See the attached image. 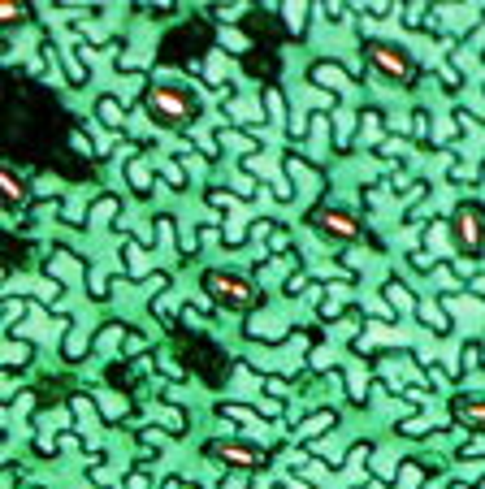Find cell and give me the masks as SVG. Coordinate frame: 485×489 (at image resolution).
<instances>
[{"label": "cell", "instance_id": "cell-27", "mask_svg": "<svg viewBox=\"0 0 485 489\" xmlns=\"http://www.w3.org/2000/svg\"><path fill=\"white\" fill-rule=\"evenodd\" d=\"M208 78H212V83L226 78V74H221V57H208Z\"/></svg>", "mask_w": 485, "mask_h": 489}, {"label": "cell", "instance_id": "cell-24", "mask_svg": "<svg viewBox=\"0 0 485 489\" xmlns=\"http://www.w3.org/2000/svg\"><path fill=\"white\" fill-rule=\"evenodd\" d=\"M286 22H291V31L299 35V26H303V5H286Z\"/></svg>", "mask_w": 485, "mask_h": 489}, {"label": "cell", "instance_id": "cell-20", "mask_svg": "<svg viewBox=\"0 0 485 489\" xmlns=\"http://www.w3.org/2000/svg\"><path fill=\"white\" fill-rule=\"evenodd\" d=\"M386 295L395 299V307H399V312H412V307H416V303H412V295H407L403 286H386Z\"/></svg>", "mask_w": 485, "mask_h": 489}, {"label": "cell", "instance_id": "cell-6", "mask_svg": "<svg viewBox=\"0 0 485 489\" xmlns=\"http://www.w3.org/2000/svg\"><path fill=\"white\" fill-rule=\"evenodd\" d=\"M316 221H320V230H325V234H334V238H355V216L351 212H320L316 216Z\"/></svg>", "mask_w": 485, "mask_h": 489}, {"label": "cell", "instance_id": "cell-12", "mask_svg": "<svg viewBox=\"0 0 485 489\" xmlns=\"http://www.w3.org/2000/svg\"><path fill=\"white\" fill-rule=\"evenodd\" d=\"M126 174H130V186H135V191H147V186H152V169H147V160H130V169H126Z\"/></svg>", "mask_w": 485, "mask_h": 489}, {"label": "cell", "instance_id": "cell-17", "mask_svg": "<svg viewBox=\"0 0 485 489\" xmlns=\"http://www.w3.org/2000/svg\"><path fill=\"white\" fill-rule=\"evenodd\" d=\"M83 347H87V334H83V330H70V334H66V355H70V359H78V355H83Z\"/></svg>", "mask_w": 485, "mask_h": 489}, {"label": "cell", "instance_id": "cell-13", "mask_svg": "<svg viewBox=\"0 0 485 489\" xmlns=\"http://www.w3.org/2000/svg\"><path fill=\"white\" fill-rule=\"evenodd\" d=\"M330 424H334V416H330V411H316V416L303 424V438H316V433H325Z\"/></svg>", "mask_w": 485, "mask_h": 489}, {"label": "cell", "instance_id": "cell-5", "mask_svg": "<svg viewBox=\"0 0 485 489\" xmlns=\"http://www.w3.org/2000/svg\"><path fill=\"white\" fill-rule=\"evenodd\" d=\"M208 455H217V459H226V463H234V468L260 463V455H256L251 446H239V442H208Z\"/></svg>", "mask_w": 485, "mask_h": 489}, {"label": "cell", "instance_id": "cell-21", "mask_svg": "<svg viewBox=\"0 0 485 489\" xmlns=\"http://www.w3.org/2000/svg\"><path fill=\"white\" fill-rule=\"evenodd\" d=\"M95 399H100V407L109 411V416H122V411H126V403H122L118 394H109V390H104V394H95Z\"/></svg>", "mask_w": 485, "mask_h": 489}, {"label": "cell", "instance_id": "cell-2", "mask_svg": "<svg viewBox=\"0 0 485 489\" xmlns=\"http://www.w3.org/2000/svg\"><path fill=\"white\" fill-rule=\"evenodd\" d=\"M204 286H208L212 299H221L226 307H247V303H251V282H247V278H234V273H208Z\"/></svg>", "mask_w": 485, "mask_h": 489}, {"label": "cell", "instance_id": "cell-25", "mask_svg": "<svg viewBox=\"0 0 485 489\" xmlns=\"http://www.w3.org/2000/svg\"><path fill=\"white\" fill-rule=\"evenodd\" d=\"M424 320H429V325H434V330H438V334H447V316H442V312H434V307H424Z\"/></svg>", "mask_w": 485, "mask_h": 489}, {"label": "cell", "instance_id": "cell-1", "mask_svg": "<svg viewBox=\"0 0 485 489\" xmlns=\"http://www.w3.org/2000/svg\"><path fill=\"white\" fill-rule=\"evenodd\" d=\"M455 247L468 251V256H476L485 247V216H481L476 204H464L455 212Z\"/></svg>", "mask_w": 485, "mask_h": 489}, {"label": "cell", "instance_id": "cell-33", "mask_svg": "<svg viewBox=\"0 0 485 489\" xmlns=\"http://www.w3.org/2000/svg\"><path fill=\"white\" fill-rule=\"evenodd\" d=\"M0 18H9V22H14V18H22V9H18V5H0Z\"/></svg>", "mask_w": 485, "mask_h": 489}, {"label": "cell", "instance_id": "cell-31", "mask_svg": "<svg viewBox=\"0 0 485 489\" xmlns=\"http://www.w3.org/2000/svg\"><path fill=\"white\" fill-rule=\"evenodd\" d=\"M399 428H403V433H424V428H429V424H424V420H403V424H399Z\"/></svg>", "mask_w": 485, "mask_h": 489}, {"label": "cell", "instance_id": "cell-10", "mask_svg": "<svg viewBox=\"0 0 485 489\" xmlns=\"http://www.w3.org/2000/svg\"><path fill=\"white\" fill-rule=\"evenodd\" d=\"M95 108H100V122H104V126H113V130L126 122V117H122V104H118V100H109V95H104Z\"/></svg>", "mask_w": 485, "mask_h": 489}, {"label": "cell", "instance_id": "cell-35", "mask_svg": "<svg viewBox=\"0 0 485 489\" xmlns=\"http://www.w3.org/2000/svg\"><path fill=\"white\" fill-rule=\"evenodd\" d=\"M291 489H312V485H303V480H291Z\"/></svg>", "mask_w": 485, "mask_h": 489}, {"label": "cell", "instance_id": "cell-23", "mask_svg": "<svg viewBox=\"0 0 485 489\" xmlns=\"http://www.w3.org/2000/svg\"><path fill=\"white\" fill-rule=\"evenodd\" d=\"M221 411H226L230 420H239V424H251V420H256V411H251V407H221Z\"/></svg>", "mask_w": 485, "mask_h": 489}, {"label": "cell", "instance_id": "cell-32", "mask_svg": "<svg viewBox=\"0 0 485 489\" xmlns=\"http://www.w3.org/2000/svg\"><path fill=\"white\" fill-rule=\"evenodd\" d=\"M239 14H243V5H226V9H221L217 18H221V22H230V18H239Z\"/></svg>", "mask_w": 485, "mask_h": 489}, {"label": "cell", "instance_id": "cell-7", "mask_svg": "<svg viewBox=\"0 0 485 489\" xmlns=\"http://www.w3.org/2000/svg\"><path fill=\"white\" fill-rule=\"evenodd\" d=\"M455 416L464 420V424H472V428H485V403H455Z\"/></svg>", "mask_w": 485, "mask_h": 489}, {"label": "cell", "instance_id": "cell-34", "mask_svg": "<svg viewBox=\"0 0 485 489\" xmlns=\"http://www.w3.org/2000/svg\"><path fill=\"white\" fill-rule=\"evenodd\" d=\"M130 489H147V476H130Z\"/></svg>", "mask_w": 485, "mask_h": 489}, {"label": "cell", "instance_id": "cell-16", "mask_svg": "<svg viewBox=\"0 0 485 489\" xmlns=\"http://www.w3.org/2000/svg\"><path fill=\"white\" fill-rule=\"evenodd\" d=\"M118 342H122V330H118V325H109V330H100V338H95V347H100L104 355H109Z\"/></svg>", "mask_w": 485, "mask_h": 489}, {"label": "cell", "instance_id": "cell-11", "mask_svg": "<svg viewBox=\"0 0 485 489\" xmlns=\"http://www.w3.org/2000/svg\"><path fill=\"white\" fill-rule=\"evenodd\" d=\"M52 273H57V278H78V273H83V264H78L74 256L57 251V256H52Z\"/></svg>", "mask_w": 485, "mask_h": 489}, {"label": "cell", "instance_id": "cell-8", "mask_svg": "<svg viewBox=\"0 0 485 489\" xmlns=\"http://www.w3.org/2000/svg\"><path fill=\"white\" fill-rule=\"evenodd\" d=\"M312 78H316L320 87H325L330 95H334V91L343 87V70H338V65H316V70H312Z\"/></svg>", "mask_w": 485, "mask_h": 489}, {"label": "cell", "instance_id": "cell-22", "mask_svg": "<svg viewBox=\"0 0 485 489\" xmlns=\"http://www.w3.org/2000/svg\"><path fill=\"white\" fill-rule=\"evenodd\" d=\"M126 264H130V273H143V251L135 243H126Z\"/></svg>", "mask_w": 485, "mask_h": 489}, {"label": "cell", "instance_id": "cell-30", "mask_svg": "<svg viewBox=\"0 0 485 489\" xmlns=\"http://www.w3.org/2000/svg\"><path fill=\"white\" fill-rule=\"evenodd\" d=\"M18 316H22V303H18V299H9V303H5V320H18Z\"/></svg>", "mask_w": 485, "mask_h": 489}, {"label": "cell", "instance_id": "cell-15", "mask_svg": "<svg viewBox=\"0 0 485 489\" xmlns=\"http://www.w3.org/2000/svg\"><path fill=\"white\" fill-rule=\"evenodd\" d=\"M91 212H95V226H104V221H113V212H118V199H113V195H104V199H100V204H95Z\"/></svg>", "mask_w": 485, "mask_h": 489}, {"label": "cell", "instance_id": "cell-19", "mask_svg": "<svg viewBox=\"0 0 485 489\" xmlns=\"http://www.w3.org/2000/svg\"><path fill=\"white\" fill-rule=\"evenodd\" d=\"M230 117H239V122H243V117H247V122H260V108H251V104L234 100V104H230Z\"/></svg>", "mask_w": 485, "mask_h": 489}, {"label": "cell", "instance_id": "cell-3", "mask_svg": "<svg viewBox=\"0 0 485 489\" xmlns=\"http://www.w3.org/2000/svg\"><path fill=\"white\" fill-rule=\"evenodd\" d=\"M147 108H152L156 122H187L191 117V104H187V95L178 87H152Z\"/></svg>", "mask_w": 485, "mask_h": 489}, {"label": "cell", "instance_id": "cell-26", "mask_svg": "<svg viewBox=\"0 0 485 489\" xmlns=\"http://www.w3.org/2000/svg\"><path fill=\"white\" fill-rule=\"evenodd\" d=\"M221 139H226V143H234V147H243V152H251V147H256V139H243V135H234V130H226Z\"/></svg>", "mask_w": 485, "mask_h": 489}, {"label": "cell", "instance_id": "cell-4", "mask_svg": "<svg viewBox=\"0 0 485 489\" xmlns=\"http://www.w3.org/2000/svg\"><path fill=\"white\" fill-rule=\"evenodd\" d=\"M368 57H372V65H377V70H382V74H390V78H399V83H403V78L412 74V61L403 57V52H399V48H390V43H382V39H377V43L368 48Z\"/></svg>", "mask_w": 485, "mask_h": 489}, {"label": "cell", "instance_id": "cell-28", "mask_svg": "<svg viewBox=\"0 0 485 489\" xmlns=\"http://www.w3.org/2000/svg\"><path fill=\"white\" fill-rule=\"evenodd\" d=\"M74 411L83 416V424H91V403L87 399H74Z\"/></svg>", "mask_w": 485, "mask_h": 489}, {"label": "cell", "instance_id": "cell-29", "mask_svg": "<svg viewBox=\"0 0 485 489\" xmlns=\"http://www.w3.org/2000/svg\"><path fill=\"white\" fill-rule=\"evenodd\" d=\"M165 174H170V182H174V186H182V182H187V174H182V165H170Z\"/></svg>", "mask_w": 485, "mask_h": 489}, {"label": "cell", "instance_id": "cell-14", "mask_svg": "<svg viewBox=\"0 0 485 489\" xmlns=\"http://www.w3.org/2000/svg\"><path fill=\"white\" fill-rule=\"evenodd\" d=\"M26 355H31V347H26V342H9V347H5V364H9V368H22V364H26Z\"/></svg>", "mask_w": 485, "mask_h": 489}, {"label": "cell", "instance_id": "cell-9", "mask_svg": "<svg viewBox=\"0 0 485 489\" xmlns=\"http://www.w3.org/2000/svg\"><path fill=\"white\" fill-rule=\"evenodd\" d=\"M0 191H5V199H9V204H22V195H26L22 178H18L14 169H5V174H0Z\"/></svg>", "mask_w": 485, "mask_h": 489}, {"label": "cell", "instance_id": "cell-18", "mask_svg": "<svg viewBox=\"0 0 485 489\" xmlns=\"http://www.w3.org/2000/svg\"><path fill=\"white\" fill-rule=\"evenodd\" d=\"M221 48H226V52H243V48H247V39H243L239 31H230V26H221Z\"/></svg>", "mask_w": 485, "mask_h": 489}]
</instances>
